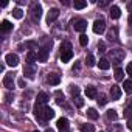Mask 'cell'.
Returning <instances> with one entry per match:
<instances>
[{"mask_svg":"<svg viewBox=\"0 0 132 132\" xmlns=\"http://www.w3.org/2000/svg\"><path fill=\"white\" fill-rule=\"evenodd\" d=\"M73 57V50H72V44L70 42H64L61 45V61L62 62H69Z\"/></svg>","mask_w":132,"mask_h":132,"instance_id":"1","label":"cell"},{"mask_svg":"<svg viewBox=\"0 0 132 132\" xmlns=\"http://www.w3.org/2000/svg\"><path fill=\"white\" fill-rule=\"evenodd\" d=\"M126 53L123 50H110L109 51V59L112 61V64H120L123 59H124Z\"/></svg>","mask_w":132,"mask_h":132,"instance_id":"2","label":"cell"},{"mask_svg":"<svg viewBox=\"0 0 132 132\" xmlns=\"http://www.w3.org/2000/svg\"><path fill=\"white\" fill-rule=\"evenodd\" d=\"M34 117H36L40 123L45 124V121H47V118H45V104L36 103V106H34Z\"/></svg>","mask_w":132,"mask_h":132,"instance_id":"3","label":"cell"},{"mask_svg":"<svg viewBox=\"0 0 132 132\" xmlns=\"http://www.w3.org/2000/svg\"><path fill=\"white\" fill-rule=\"evenodd\" d=\"M31 16L34 20H39L42 17V5L40 3H31Z\"/></svg>","mask_w":132,"mask_h":132,"instance_id":"4","label":"cell"},{"mask_svg":"<svg viewBox=\"0 0 132 132\" xmlns=\"http://www.w3.org/2000/svg\"><path fill=\"white\" fill-rule=\"evenodd\" d=\"M104 30H106V22H104L103 19H96V20L93 22V33H96V34H103Z\"/></svg>","mask_w":132,"mask_h":132,"instance_id":"5","label":"cell"},{"mask_svg":"<svg viewBox=\"0 0 132 132\" xmlns=\"http://www.w3.org/2000/svg\"><path fill=\"white\" fill-rule=\"evenodd\" d=\"M5 62L10 65V67H17L19 65V56L14 54V53H8L5 56Z\"/></svg>","mask_w":132,"mask_h":132,"instance_id":"6","label":"cell"},{"mask_svg":"<svg viewBox=\"0 0 132 132\" xmlns=\"http://www.w3.org/2000/svg\"><path fill=\"white\" fill-rule=\"evenodd\" d=\"M23 75L28 78V79H33L34 75H36V65L34 64H27L23 67Z\"/></svg>","mask_w":132,"mask_h":132,"instance_id":"7","label":"cell"},{"mask_svg":"<svg viewBox=\"0 0 132 132\" xmlns=\"http://www.w3.org/2000/svg\"><path fill=\"white\" fill-rule=\"evenodd\" d=\"M56 126H57L59 132H69V120L65 118V117L59 118V120H57V123H56Z\"/></svg>","mask_w":132,"mask_h":132,"instance_id":"8","label":"cell"},{"mask_svg":"<svg viewBox=\"0 0 132 132\" xmlns=\"http://www.w3.org/2000/svg\"><path fill=\"white\" fill-rule=\"evenodd\" d=\"M3 86L8 89V90H11V89H14V78H13V73H6L5 76H3Z\"/></svg>","mask_w":132,"mask_h":132,"instance_id":"9","label":"cell"},{"mask_svg":"<svg viewBox=\"0 0 132 132\" xmlns=\"http://www.w3.org/2000/svg\"><path fill=\"white\" fill-rule=\"evenodd\" d=\"M57 17H59V10H57V8H51V10L48 11V14H47V23H48V25L53 23Z\"/></svg>","mask_w":132,"mask_h":132,"instance_id":"10","label":"cell"},{"mask_svg":"<svg viewBox=\"0 0 132 132\" xmlns=\"http://www.w3.org/2000/svg\"><path fill=\"white\" fill-rule=\"evenodd\" d=\"M73 28H75V31L84 33V31H86V28H87V20H84V19H78V20H75Z\"/></svg>","mask_w":132,"mask_h":132,"instance_id":"11","label":"cell"},{"mask_svg":"<svg viewBox=\"0 0 132 132\" xmlns=\"http://www.w3.org/2000/svg\"><path fill=\"white\" fill-rule=\"evenodd\" d=\"M48 53H50V47H42V48L37 51L39 62H47V59H48Z\"/></svg>","mask_w":132,"mask_h":132,"instance_id":"12","label":"cell"},{"mask_svg":"<svg viewBox=\"0 0 132 132\" xmlns=\"http://www.w3.org/2000/svg\"><path fill=\"white\" fill-rule=\"evenodd\" d=\"M47 81H48V84H51V86H57V84L61 82V76H59L57 73H50V75L47 76Z\"/></svg>","mask_w":132,"mask_h":132,"instance_id":"13","label":"cell"},{"mask_svg":"<svg viewBox=\"0 0 132 132\" xmlns=\"http://www.w3.org/2000/svg\"><path fill=\"white\" fill-rule=\"evenodd\" d=\"M86 95H87V98H90V100H95V98L98 96V90H96V87H93V86H89V87H86Z\"/></svg>","mask_w":132,"mask_h":132,"instance_id":"14","label":"cell"},{"mask_svg":"<svg viewBox=\"0 0 132 132\" xmlns=\"http://www.w3.org/2000/svg\"><path fill=\"white\" fill-rule=\"evenodd\" d=\"M120 96H121V89L118 86H112L110 87V98L115 101V100H120Z\"/></svg>","mask_w":132,"mask_h":132,"instance_id":"15","label":"cell"},{"mask_svg":"<svg viewBox=\"0 0 132 132\" xmlns=\"http://www.w3.org/2000/svg\"><path fill=\"white\" fill-rule=\"evenodd\" d=\"M13 30V23L10 20H2V23H0V31L2 33H10Z\"/></svg>","mask_w":132,"mask_h":132,"instance_id":"16","label":"cell"},{"mask_svg":"<svg viewBox=\"0 0 132 132\" xmlns=\"http://www.w3.org/2000/svg\"><path fill=\"white\" fill-rule=\"evenodd\" d=\"M107 39H109L110 42H112V40H113V42H118V30H117L115 27L109 30V33H107Z\"/></svg>","mask_w":132,"mask_h":132,"instance_id":"17","label":"cell"},{"mask_svg":"<svg viewBox=\"0 0 132 132\" xmlns=\"http://www.w3.org/2000/svg\"><path fill=\"white\" fill-rule=\"evenodd\" d=\"M19 48H30V51H34L37 50V42L36 40H27L23 45H20Z\"/></svg>","mask_w":132,"mask_h":132,"instance_id":"18","label":"cell"},{"mask_svg":"<svg viewBox=\"0 0 132 132\" xmlns=\"http://www.w3.org/2000/svg\"><path fill=\"white\" fill-rule=\"evenodd\" d=\"M98 67H100L101 70H109V67H110L109 59H107V57H101V59L98 61Z\"/></svg>","mask_w":132,"mask_h":132,"instance_id":"19","label":"cell"},{"mask_svg":"<svg viewBox=\"0 0 132 132\" xmlns=\"http://www.w3.org/2000/svg\"><path fill=\"white\" fill-rule=\"evenodd\" d=\"M109 16L112 17V19H118L120 16H121V10L118 8V6H110V11H109Z\"/></svg>","mask_w":132,"mask_h":132,"instance_id":"20","label":"cell"},{"mask_svg":"<svg viewBox=\"0 0 132 132\" xmlns=\"http://www.w3.org/2000/svg\"><path fill=\"white\" fill-rule=\"evenodd\" d=\"M27 61H28V64H34L36 61H39L37 53H36V51H28V53H27Z\"/></svg>","mask_w":132,"mask_h":132,"instance_id":"21","label":"cell"},{"mask_svg":"<svg viewBox=\"0 0 132 132\" xmlns=\"http://www.w3.org/2000/svg\"><path fill=\"white\" fill-rule=\"evenodd\" d=\"M48 100H50V96H48V93H45V92H40V93L37 95V103H39V104H47Z\"/></svg>","mask_w":132,"mask_h":132,"instance_id":"22","label":"cell"},{"mask_svg":"<svg viewBox=\"0 0 132 132\" xmlns=\"http://www.w3.org/2000/svg\"><path fill=\"white\" fill-rule=\"evenodd\" d=\"M95 64H96V61H95V56L89 53V54L86 56V65H87V67H93Z\"/></svg>","mask_w":132,"mask_h":132,"instance_id":"23","label":"cell"},{"mask_svg":"<svg viewBox=\"0 0 132 132\" xmlns=\"http://www.w3.org/2000/svg\"><path fill=\"white\" fill-rule=\"evenodd\" d=\"M73 6H75V10H84L87 6V2H86V0H75Z\"/></svg>","mask_w":132,"mask_h":132,"instance_id":"24","label":"cell"},{"mask_svg":"<svg viewBox=\"0 0 132 132\" xmlns=\"http://www.w3.org/2000/svg\"><path fill=\"white\" fill-rule=\"evenodd\" d=\"M87 117L90 118V120H98V117H100V113L93 109V107H90V109H87Z\"/></svg>","mask_w":132,"mask_h":132,"instance_id":"25","label":"cell"},{"mask_svg":"<svg viewBox=\"0 0 132 132\" xmlns=\"http://www.w3.org/2000/svg\"><path fill=\"white\" fill-rule=\"evenodd\" d=\"M123 87H124V92H126V93H129V95L132 93V81H130V79H126V81L123 82Z\"/></svg>","mask_w":132,"mask_h":132,"instance_id":"26","label":"cell"},{"mask_svg":"<svg viewBox=\"0 0 132 132\" xmlns=\"http://www.w3.org/2000/svg\"><path fill=\"white\" fill-rule=\"evenodd\" d=\"M113 76H115L117 81H123V78H124V72H123V69H120V67L115 69V75H113Z\"/></svg>","mask_w":132,"mask_h":132,"instance_id":"27","label":"cell"},{"mask_svg":"<svg viewBox=\"0 0 132 132\" xmlns=\"http://www.w3.org/2000/svg\"><path fill=\"white\" fill-rule=\"evenodd\" d=\"M106 117H107V120H118V113H117V110H113V109H110V110H107V113H106Z\"/></svg>","mask_w":132,"mask_h":132,"instance_id":"28","label":"cell"},{"mask_svg":"<svg viewBox=\"0 0 132 132\" xmlns=\"http://www.w3.org/2000/svg\"><path fill=\"white\" fill-rule=\"evenodd\" d=\"M45 118H47V120L54 118V110H53L51 107H48V106H45Z\"/></svg>","mask_w":132,"mask_h":132,"instance_id":"29","label":"cell"},{"mask_svg":"<svg viewBox=\"0 0 132 132\" xmlns=\"http://www.w3.org/2000/svg\"><path fill=\"white\" fill-rule=\"evenodd\" d=\"M81 132H95L93 124H81Z\"/></svg>","mask_w":132,"mask_h":132,"instance_id":"30","label":"cell"},{"mask_svg":"<svg viewBox=\"0 0 132 132\" xmlns=\"http://www.w3.org/2000/svg\"><path fill=\"white\" fill-rule=\"evenodd\" d=\"M13 16H14L16 19H22V17H23V11H22L20 8H14V10H13Z\"/></svg>","mask_w":132,"mask_h":132,"instance_id":"31","label":"cell"},{"mask_svg":"<svg viewBox=\"0 0 132 132\" xmlns=\"http://www.w3.org/2000/svg\"><path fill=\"white\" fill-rule=\"evenodd\" d=\"M56 103H57L59 106H62V104H64V95H62L59 90L56 92Z\"/></svg>","mask_w":132,"mask_h":132,"instance_id":"32","label":"cell"},{"mask_svg":"<svg viewBox=\"0 0 132 132\" xmlns=\"http://www.w3.org/2000/svg\"><path fill=\"white\" fill-rule=\"evenodd\" d=\"M79 44H81L82 47H86V45L89 44V37H87L86 34H81V36H79Z\"/></svg>","mask_w":132,"mask_h":132,"instance_id":"33","label":"cell"},{"mask_svg":"<svg viewBox=\"0 0 132 132\" xmlns=\"http://www.w3.org/2000/svg\"><path fill=\"white\" fill-rule=\"evenodd\" d=\"M73 103L76 104V107H82V106H84V101H82L81 96H75V98H73Z\"/></svg>","mask_w":132,"mask_h":132,"instance_id":"34","label":"cell"},{"mask_svg":"<svg viewBox=\"0 0 132 132\" xmlns=\"http://www.w3.org/2000/svg\"><path fill=\"white\" fill-rule=\"evenodd\" d=\"M70 92H72L73 98H75V96H79V87H78V86H72V87H70Z\"/></svg>","mask_w":132,"mask_h":132,"instance_id":"35","label":"cell"},{"mask_svg":"<svg viewBox=\"0 0 132 132\" xmlns=\"http://www.w3.org/2000/svg\"><path fill=\"white\" fill-rule=\"evenodd\" d=\"M106 103H107V98H106L104 95H100V100H98V104H100V106H104Z\"/></svg>","mask_w":132,"mask_h":132,"instance_id":"36","label":"cell"},{"mask_svg":"<svg viewBox=\"0 0 132 132\" xmlns=\"http://www.w3.org/2000/svg\"><path fill=\"white\" fill-rule=\"evenodd\" d=\"M17 86H19V87H22V89H25V87H27V82H25V79H23V78H20V79L17 81Z\"/></svg>","mask_w":132,"mask_h":132,"instance_id":"37","label":"cell"},{"mask_svg":"<svg viewBox=\"0 0 132 132\" xmlns=\"http://www.w3.org/2000/svg\"><path fill=\"white\" fill-rule=\"evenodd\" d=\"M126 73L132 76V62H129V64L126 65Z\"/></svg>","mask_w":132,"mask_h":132,"instance_id":"38","label":"cell"},{"mask_svg":"<svg viewBox=\"0 0 132 132\" xmlns=\"http://www.w3.org/2000/svg\"><path fill=\"white\" fill-rule=\"evenodd\" d=\"M98 50H100L101 53L106 51V45H104V42H100V44H98Z\"/></svg>","mask_w":132,"mask_h":132,"instance_id":"39","label":"cell"},{"mask_svg":"<svg viewBox=\"0 0 132 132\" xmlns=\"http://www.w3.org/2000/svg\"><path fill=\"white\" fill-rule=\"evenodd\" d=\"M5 101H6V103H11V101H13V95H11V93H6V95H5Z\"/></svg>","mask_w":132,"mask_h":132,"instance_id":"40","label":"cell"},{"mask_svg":"<svg viewBox=\"0 0 132 132\" xmlns=\"http://www.w3.org/2000/svg\"><path fill=\"white\" fill-rule=\"evenodd\" d=\"M127 129H130V130H132V117H129V118H127Z\"/></svg>","mask_w":132,"mask_h":132,"instance_id":"41","label":"cell"},{"mask_svg":"<svg viewBox=\"0 0 132 132\" xmlns=\"http://www.w3.org/2000/svg\"><path fill=\"white\" fill-rule=\"evenodd\" d=\"M73 72H79V62H76V64L73 65Z\"/></svg>","mask_w":132,"mask_h":132,"instance_id":"42","label":"cell"},{"mask_svg":"<svg viewBox=\"0 0 132 132\" xmlns=\"http://www.w3.org/2000/svg\"><path fill=\"white\" fill-rule=\"evenodd\" d=\"M98 5H100V6H107V5H109V2H101V3H98Z\"/></svg>","mask_w":132,"mask_h":132,"instance_id":"43","label":"cell"},{"mask_svg":"<svg viewBox=\"0 0 132 132\" xmlns=\"http://www.w3.org/2000/svg\"><path fill=\"white\" fill-rule=\"evenodd\" d=\"M127 22H129V25L132 27V14H129V19H127Z\"/></svg>","mask_w":132,"mask_h":132,"instance_id":"44","label":"cell"},{"mask_svg":"<svg viewBox=\"0 0 132 132\" xmlns=\"http://www.w3.org/2000/svg\"><path fill=\"white\" fill-rule=\"evenodd\" d=\"M127 8H129V11H130V14H132V3H129V5H127Z\"/></svg>","mask_w":132,"mask_h":132,"instance_id":"45","label":"cell"},{"mask_svg":"<svg viewBox=\"0 0 132 132\" xmlns=\"http://www.w3.org/2000/svg\"><path fill=\"white\" fill-rule=\"evenodd\" d=\"M45 132H54V130H53V129H47Z\"/></svg>","mask_w":132,"mask_h":132,"instance_id":"46","label":"cell"},{"mask_svg":"<svg viewBox=\"0 0 132 132\" xmlns=\"http://www.w3.org/2000/svg\"><path fill=\"white\" fill-rule=\"evenodd\" d=\"M34 132H39V130H34Z\"/></svg>","mask_w":132,"mask_h":132,"instance_id":"47","label":"cell"},{"mask_svg":"<svg viewBox=\"0 0 132 132\" xmlns=\"http://www.w3.org/2000/svg\"><path fill=\"white\" fill-rule=\"evenodd\" d=\"M130 78H132V76H130ZM130 81H132V79H130Z\"/></svg>","mask_w":132,"mask_h":132,"instance_id":"48","label":"cell"}]
</instances>
